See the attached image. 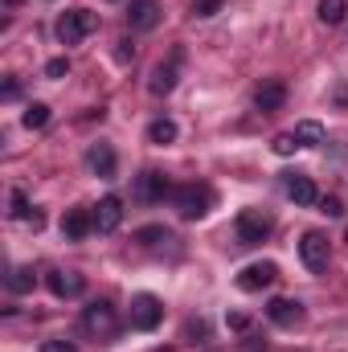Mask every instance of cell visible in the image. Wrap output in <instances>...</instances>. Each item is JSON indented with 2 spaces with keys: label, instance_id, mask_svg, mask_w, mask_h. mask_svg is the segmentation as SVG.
I'll use <instances>...</instances> for the list:
<instances>
[{
  "label": "cell",
  "instance_id": "52a82bcc",
  "mask_svg": "<svg viewBox=\"0 0 348 352\" xmlns=\"http://www.w3.org/2000/svg\"><path fill=\"white\" fill-rule=\"evenodd\" d=\"M164 21V4L160 0H131L127 4V25L135 29V33H148V29H156Z\"/></svg>",
  "mask_w": 348,
  "mask_h": 352
},
{
  "label": "cell",
  "instance_id": "836d02e7",
  "mask_svg": "<svg viewBox=\"0 0 348 352\" xmlns=\"http://www.w3.org/2000/svg\"><path fill=\"white\" fill-rule=\"evenodd\" d=\"M4 4H8V8H17V0H4Z\"/></svg>",
  "mask_w": 348,
  "mask_h": 352
},
{
  "label": "cell",
  "instance_id": "d4e9b609",
  "mask_svg": "<svg viewBox=\"0 0 348 352\" xmlns=\"http://www.w3.org/2000/svg\"><path fill=\"white\" fill-rule=\"evenodd\" d=\"M135 238H140V246H160V242H173V234H168L164 226H144Z\"/></svg>",
  "mask_w": 348,
  "mask_h": 352
},
{
  "label": "cell",
  "instance_id": "d6986e66",
  "mask_svg": "<svg viewBox=\"0 0 348 352\" xmlns=\"http://www.w3.org/2000/svg\"><path fill=\"white\" fill-rule=\"evenodd\" d=\"M295 140H299V148H320V144H324V123L303 119V123L295 127Z\"/></svg>",
  "mask_w": 348,
  "mask_h": 352
},
{
  "label": "cell",
  "instance_id": "277c9868",
  "mask_svg": "<svg viewBox=\"0 0 348 352\" xmlns=\"http://www.w3.org/2000/svg\"><path fill=\"white\" fill-rule=\"evenodd\" d=\"M234 230H238V242H242V246H262V242L270 238L274 221H270V217H266L262 209H242V213H238V226H234Z\"/></svg>",
  "mask_w": 348,
  "mask_h": 352
},
{
  "label": "cell",
  "instance_id": "7a4b0ae2",
  "mask_svg": "<svg viewBox=\"0 0 348 352\" xmlns=\"http://www.w3.org/2000/svg\"><path fill=\"white\" fill-rule=\"evenodd\" d=\"M94 29H98V12H90V8H70V12L58 21V41H62V45H78V41H87Z\"/></svg>",
  "mask_w": 348,
  "mask_h": 352
},
{
  "label": "cell",
  "instance_id": "8992f818",
  "mask_svg": "<svg viewBox=\"0 0 348 352\" xmlns=\"http://www.w3.org/2000/svg\"><path fill=\"white\" fill-rule=\"evenodd\" d=\"M83 328H87L90 336L107 340V336H115V328H119V316H115V307H111L107 299H94L87 311H83Z\"/></svg>",
  "mask_w": 348,
  "mask_h": 352
},
{
  "label": "cell",
  "instance_id": "5b68a950",
  "mask_svg": "<svg viewBox=\"0 0 348 352\" xmlns=\"http://www.w3.org/2000/svg\"><path fill=\"white\" fill-rule=\"evenodd\" d=\"M160 320H164V303H160L156 295L140 291V295L131 299V328H135V332H152V328H160Z\"/></svg>",
  "mask_w": 348,
  "mask_h": 352
},
{
  "label": "cell",
  "instance_id": "1f68e13d",
  "mask_svg": "<svg viewBox=\"0 0 348 352\" xmlns=\"http://www.w3.org/2000/svg\"><path fill=\"white\" fill-rule=\"evenodd\" d=\"M230 328H234V332H246V328H250V320H246V316H238V311H234V316H230Z\"/></svg>",
  "mask_w": 348,
  "mask_h": 352
},
{
  "label": "cell",
  "instance_id": "484cf974",
  "mask_svg": "<svg viewBox=\"0 0 348 352\" xmlns=\"http://www.w3.org/2000/svg\"><path fill=\"white\" fill-rule=\"evenodd\" d=\"M66 74H70V62H66V58L45 62V78H66Z\"/></svg>",
  "mask_w": 348,
  "mask_h": 352
},
{
  "label": "cell",
  "instance_id": "f546056e",
  "mask_svg": "<svg viewBox=\"0 0 348 352\" xmlns=\"http://www.w3.org/2000/svg\"><path fill=\"white\" fill-rule=\"evenodd\" d=\"M115 58H119V62H131V58H135V45L123 37V41H119V50H115Z\"/></svg>",
  "mask_w": 348,
  "mask_h": 352
},
{
  "label": "cell",
  "instance_id": "4316f807",
  "mask_svg": "<svg viewBox=\"0 0 348 352\" xmlns=\"http://www.w3.org/2000/svg\"><path fill=\"white\" fill-rule=\"evenodd\" d=\"M320 213H328V217H340V213H345L340 197H320Z\"/></svg>",
  "mask_w": 348,
  "mask_h": 352
},
{
  "label": "cell",
  "instance_id": "83f0119b",
  "mask_svg": "<svg viewBox=\"0 0 348 352\" xmlns=\"http://www.w3.org/2000/svg\"><path fill=\"white\" fill-rule=\"evenodd\" d=\"M217 8H221V0H197V4H193V12H197V16H213Z\"/></svg>",
  "mask_w": 348,
  "mask_h": 352
},
{
  "label": "cell",
  "instance_id": "4fadbf2b",
  "mask_svg": "<svg viewBox=\"0 0 348 352\" xmlns=\"http://www.w3.org/2000/svg\"><path fill=\"white\" fill-rule=\"evenodd\" d=\"M266 316L279 328H295V324H303V303L299 299H270L266 303Z\"/></svg>",
  "mask_w": 348,
  "mask_h": 352
},
{
  "label": "cell",
  "instance_id": "9c48e42d",
  "mask_svg": "<svg viewBox=\"0 0 348 352\" xmlns=\"http://www.w3.org/2000/svg\"><path fill=\"white\" fill-rule=\"evenodd\" d=\"M90 213H94V234H115V230L123 226V201H119L115 192L102 197Z\"/></svg>",
  "mask_w": 348,
  "mask_h": 352
},
{
  "label": "cell",
  "instance_id": "30bf717a",
  "mask_svg": "<svg viewBox=\"0 0 348 352\" xmlns=\"http://www.w3.org/2000/svg\"><path fill=\"white\" fill-rule=\"evenodd\" d=\"M180 62H184V50H173V58H168V62H160V66L152 70V82H148V90H152L156 98L173 94V87H176V74H180Z\"/></svg>",
  "mask_w": 348,
  "mask_h": 352
},
{
  "label": "cell",
  "instance_id": "f1b7e54d",
  "mask_svg": "<svg viewBox=\"0 0 348 352\" xmlns=\"http://www.w3.org/2000/svg\"><path fill=\"white\" fill-rule=\"evenodd\" d=\"M41 352H78V349H74L70 340H45V344H41Z\"/></svg>",
  "mask_w": 348,
  "mask_h": 352
},
{
  "label": "cell",
  "instance_id": "cb8c5ba5",
  "mask_svg": "<svg viewBox=\"0 0 348 352\" xmlns=\"http://www.w3.org/2000/svg\"><path fill=\"white\" fill-rule=\"evenodd\" d=\"M8 205H12V209H8V213H12V217H17V221H29V217H33V213H37V209H29V197H25V192H21V188H12V197H8Z\"/></svg>",
  "mask_w": 348,
  "mask_h": 352
},
{
  "label": "cell",
  "instance_id": "d6a6232c",
  "mask_svg": "<svg viewBox=\"0 0 348 352\" xmlns=\"http://www.w3.org/2000/svg\"><path fill=\"white\" fill-rule=\"evenodd\" d=\"M336 102H348V87H340V90H336Z\"/></svg>",
  "mask_w": 348,
  "mask_h": 352
},
{
  "label": "cell",
  "instance_id": "7c38bea8",
  "mask_svg": "<svg viewBox=\"0 0 348 352\" xmlns=\"http://www.w3.org/2000/svg\"><path fill=\"white\" fill-rule=\"evenodd\" d=\"M45 283H50V291L58 299H78L87 291V274H78V270H54Z\"/></svg>",
  "mask_w": 348,
  "mask_h": 352
},
{
  "label": "cell",
  "instance_id": "ba28073f",
  "mask_svg": "<svg viewBox=\"0 0 348 352\" xmlns=\"http://www.w3.org/2000/svg\"><path fill=\"white\" fill-rule=\"evenodd\" d=\"M173 192L176 188L160 173H140L135 176V188H131V197L144 201V205H156V201H164V197H173Z\"/></svg>",
  "mask_w": 348,
  "mask_h": 352
},
{
  "label": "cell",
  "instance_id": "8fae6325",
  "mask_svg": "<svg viewBox=\"0 0 348 352\" xmlns=\"http://www.w3.org/2000/svg\"><path fill=\"white\" fill-rule=\"evenodd\" d=\"M87 168L94 176H102V180H115V168H119V156H115V148L111 144H90L87 148Z\"/></svg>",
  "mask_w": 348,
  "mask_h": 352
},
{
  "label": "cell",
  "instance_id": "5bb4252c",
  "mask_svg": "<svg viewBox=\"0 0 348 352\" xmlns=\"http://www.w3.org/2000/svg\"><path fill=\"white\" fill-rule=\"evenodd\" d=\"M283 188H287V197H291L295 205H320V192H316V180H312V176H303V173H287Z\"/></svg>",
  "mask_w": 348,
  "mask_h": 352
},
{
  "label": "cell",
  "instance_id": "7402d4cb",
  "mask_svg": "<svg viewBox=\"0 0 348 352\" xmlns=\"http://www.w3.org/2000/svg\"><path fill=\"white\" fill-rule=\"evenodd\" d=\"M21 123H25L29 131H41V127L50 123V107H45V102H29L25 115H21Z\"/></svg>",
  "mask_w": 348,
  "mask_h": 352
},
{
  "label": "cell",
  "instance_id": "6da1fadb",
  "mask_svg": "<svg viewBox=\"0 0 348 352\" xmlns=\"http://www.w3.org/2000/svg\"><path fill=\"white\" fill-rule=\"evenodd\" d=\"M173 205L184 221H197V217H205L213 209V188L209 184H197V180L193 184H180L173 192Z\"/></svg>",
  "mask_w": 348,
  "mask_h": 352
},
{
  "label": "cell",
  "instance_id": "603a6c76",
  "mask_svg": "<svg viewBox=\"0 0 348 352\" xmlns=\"http://www.w3.org/2000/svg\"><path fill=\"white\" fill-rule=\"evenodd\" d=\"M295 148H299L295 131H279V135L270 140V152H274V156H295Z\"/></svg>",
  "mask_w": 348,
  "mask_h": 352
},
{
  "label": "cell",
  "instance_id": "44dd1931",
  "mask_svg": "<svg viewBox=\"0 0 348 352\" xmlns=\"http://www.w3.org/2000/svg\"><path fill=\"white\" fill-rule=\"evenodd\" d=\"M320 21L324 25H345V16H348V0H320Z\"/></svg>",
  "mask_w": 348,
  "mask_h": 352
},
{
  "label": "cell",
  "instance_id": "e0dca14e",
  "mask_svg": "<svg viewBox=\"0 0 348 352\" xmlns=\"http://www.w3.org/2000/svg\"><path fill=\"white\" fill-rule=\"evenodd\" d=\"M274 278H279V266L274 263H250L238 274V287H242V291H262V287H270Z\"/></svg>",
  "mask_w": 348,
  "mask_h": 352
},
{
  "label": "cell",
  "instance_id": "4dcf8cb0",
  "mask_svg": "<svg viewBox=\"0 0 348 352\" xmlns=\"http://www.w3.org/2000/svg\"><path fill=\"white\" fill-rule=\"evenodd\" d=\"M17 94H21V82H17V78H8V82H4V102H12Z\"/></svg>",
  "mask_w": 348,
  "mask_h": 352
},
{
  "label": "cell",
  "instance_id": "ffe728a7",
  "mask_svg": "<svg viewBox=\"0 0 348 352\" xmlns=\"http://www.w3.org/2000/svg\"><path fill=\"white\" fill-rule=\"evenodd\" d=\"M33 287H37L33 266H12V274H8V291H12V295H29Z\"/></svg>",
  "mask_w": 348,
  "mask_h": 352
},
{
  "label": "cell",
  "instance_id": "2e32d148",
  "mask_svg": "<svg viewBox=\"0 0 348 352\" xmlns=\"http://www.w3.org/2000/svg\"><path fill=\"white\" fill-rule=\"evenodd\" d=\"M283 102H287V82H283V78H266V82L254 90V107H259L262 115L279 111Z\"/></svg>",
  "mask_w": 348,
  "mask_h": 352
},
{
  "label": "cell",
  "instance_id": "e575fe53",
  "mask_svg": "<svg viewBox=\"0 0 348 352\" xmlns=\"http://www.w3.org/2000/svg\"><path fill=\"white\" fill-rule=\"evenodd\" d=\"M156 352H173V349H156Z\"/></svg>",
  "mask_w": 348,
  "mask_h": 352
},
{
  "label": "cell",
  "instance_id": "ac0fdd59",
  "mask_svg": "<svg viewBox=\"0 0 348 352\" xmlns=\"http://www.w3.org/2000/svg\"><path fill=\"white\" fill-rule=\"evenodd\" d=\"M176 135H180L176 119H152V123H148V144H156V148H168V144H176Z\"/></svg>",
  "mask_w": 348,
  "mask_h": 352
},
{
  "label": "cell",
  "instance_id": "9a60e30c",
  "mask_svg": "<svg viewBox=\"0 0 348 352\" xmlns=\"http://www.w3.org/2000/svg\"><path fill=\"white\" fill-rule=\"evenodd\" d=\"M90 230H94V213L90 209H66V217H62V238L66 242H83Z\"/></svg>",
  "mask_w": 348,
  "mask_h": 352
},
{
  "label": "cell",
  "instance_id": "3957f363",
  "mask_svg": "<svg viewBox=\"0 0 348 352\" xmlns=\"http://www.w3.org/2000/svg\"><path fill=\"white\" fill-rule=\"evenodd\" d=\"M299 258L312 274H324L328 270V258H332V246H328V234L324 230H307L299 238Z\"/></svg>",
  "mask_w": 348,
  "mask_h": 352
}]
</instances>
